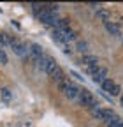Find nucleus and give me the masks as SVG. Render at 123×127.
Returning a JSON list of instances; mask_svg holds the SVG:
<instances>
[{"label":"nucleus","instance_id":"f257e3e1","mask_svg":"<svg viewBox=\"0 0 123 127\" xmlns=\"http://www.w3.org/2000/svg\"><path fill=\"white\" fill-rule=\"evenodd\" d=\"M78 101L81 106H88V108H91V106H95L97 104V99H95V95L91 94L88 88H79V95H78Z\"/></svg>","mask_w":123,"mask_h":127},{"label":"nucleus","instance_id":"f03ea898","mask_svg":"<svg viewBox=\"0 0 123 127\" xmlns=\"http://www.w3.org/2000/svg\"><path fill=\"white\" fill-rule=\"evenodd\" d=\"M60 90L67 99H78V95H79V87H76L69 79H65V81L60 85Z\"/></svg>","mask_w":123,"mask_h":127},{"label":"nucleus","instance_id":"7ed1b4c3","mask_svg":"<svg viewBox=\"0 0 123 127\" xmlns=\"http://www.w3.org/2000/svg\"><path fill=\"white\" fill-rule=\"evenodd\" d=\"M48 76L53 79V81H56L58 85H62V83H63L65 79H67V78H65V72L62 71V67L58 65V64H56L55 67H51V69L48 71Z\"/></svg>","mask_w":123,"mask_h":127},{"label":"nucleus","instance_id":"20e7f679","mask_svg":"<svg viewBox=\"0 0 123 127\" xmlns=\"http://www.w3.org/2000/svg\"><path fill=\"white\" fill-rule=\"evenodd\" d=\"M11 48H12V51L16 53L18 57H28V53H30V46L26 42H20L18 39L11 44Z\"/></svg>","mask_w":123,"mask_h":127},{"label":"nucleus","instance_id":"39448f33","mask_svg":"<svg viewBox=\"0 0 123 127\" xmlns=\"http://www.w3.org/2000/svg\"><path fill=\"white\" fill-rule=\"evenodd\" d=\"M56 65V60L53 58V57H48V55H44L39 62H37V67L41 69V71H44L46 74H48V71L51 69V67H55Z\"/></svg>","mask_w":123,"mask_h":127},{"label":"nucleus","instance_id":"423d86ee","mask_svg":"<svg viewBox=\"0 0 123 127\" xmlns=\"http://www.w3.org/2000/svg\"><path fill=\"white\" fill-rule=\"evenodd\" d=\"M44 57V51H42V48L39 44H30V53H28V58L30 60H34L35 64Z\"/></svg>","mask_w":123,"mask_h":127},{"label":"nucleus","instance_id":"0eeeda50","mask_svg":"<svg viewBox=\"0 0 123 127\" xmlns=\"http://www.w3.org/2000/svg\"><path fill=\"white\" fill-rule=\"evenodd\" d=\"M91 79H93V83L102 85L105 79H107V69H105V67H99L93 74H91Z\"/></svg>","mask_w":123,"mask_h":127},{"label":"nucleus","instance_id":"6e6552de","mask_svg":"<svg viewBox=\"0 0 123 127\" xmlns=\"http://www.w3.org/2000/svg\"><path fill=\"white\" fill-rule=\"evenodd\" d=\"M83 64H86V67H93V65H99V57L97 55H83Z\"/></svg>","mask_w":123,"mask_h":127},{"label":"nucleus","instance_id":"1a4fd4ad","mask_svg":"<svg viewBox=\"0 0 123 127\" xmlns=\"http://www.w3.org/2000/svg\"><path fill=\"white\" fill-rule=\"evenodd\" d=\"M104 25H105V30L109 32L111 35H121V30H120V27H118V25H114L113 21H105Z\"/></svg>","mask_w":123,"mask_h":127},{"label":"nucleus","instance_id":"9d476101","mask_svg":"<svg viewBox=\"0 0 123 127\" xmlns=\"http://www.w3.org/2000/svg\"><path fill=\"white\" fill-rule=\"evenodd\" d=\"M114 85H116V83L113 81V79H111V78H107V79H105V81H104L100 87H102V90H104V92L111 94V92H113V88H114Z\"/></svg>","mask_w":123,"mask_h":127},{"label":"nucleus","instance_id":"9b49d317","mask_svg":"<svg viewBox=\"0 0 123 127\" xmlns=\"http://www.w3.org/2000/svg\"><path fill=\"white\" fill-rule=\"evenodd\" d=\"M90 109H91V115H93L95 118H99V120H104V111H102V108H99V104L91 106Z\"/></svg>","mask_w":123,"mask_h":127},{"label":"nucleus","instance_id":"f8f14e48","mask_svg":"<svg viewBox=\"0 0 123 127\" xmlns=\"http://www.w3.org/2000/svg\"><path fill=\"white\" fill-rule=\"evenodd\" d=\"M105 124H107V127H123V120L120 117H113L109 122H105Z\"/></svg>","mask_w":123,"mask_h":127},{"label":"nucleus","instance_id":"ddd939ff","mask_svg":"<svg viewBox=\"0 0 123 127\" xmlns=\"http://www.w3.org/2000/svg\"><path fill=\"white\" fill-rule=\"evenodd\" d=\"M0 97H2V101L9 102V101L12 99V92H11L9 88H2V90H0Z\"/></svg>","mask_w":123,"mask_h":127},{"label":"nucleus","instance_id":"4468645a","mask_svg":"<svg viewBox=\"0 0 123 127\" xmlns=\"http://www.w3.org/2000/svg\"><path fill=\"white\" fill-rule=\"evenodd\" d=\"M102 111H104V122H109L113 117H116V115H114V111L109 109V108H102Z\"/></svg>","mask_w":123,"mask_h":127},{"label":"nucleus","instance_id":"2eb2a0df","mask_svg":"<svg viewBox=\"0 0 123 127\" xmlns=\"http://www.w3.org/2000/svg\"><path fill=\"white\" fill-rule=\"evenodd\" d=\"M97 16H99V18L105 23V21H109V12H107V11H104V9H99L97 11Z\"/></svg>","mask_w":123,"mask_h":127},{"label":"nucleus","instance_id":"dca6fc26","mask_svg":"<svg viewBox=\"0 0 123 127\" xmlns=\"http://www.w3.org/2000/svg\"><path fill=\"white\" fill-rule=\"evenodd\" d=\"M7 62H9L7 53H5L4 50H0V64H2V65H7Z\"/></svg>","mask_w":123,"mask_h":127},{"label":"nucleus","instance_id":"f3484780","mask_svg":"<svg viewBox=\"0 0 123 127\" xmlns=\"http://www.w3.org/2000/svg\"><path fill=\"white\" fill-rule=\"evenodd\" d=\"M86 48H88V44H86L84 41H79V42H78V50H79L81 53H84V55H86Z\"/></svg>","mask_w":123,"mask_h":127},{"label":"nucleus","instance_id":"a211bd4d","mask_svg":"<svg viewBox=\"0 0 123 127\" xmlns=\"http://www.w3.org/2000/svg\"><path fill=\"white\" fill-rule=\"evenodd\" d=\"M120 94H121V87L116 83V85H114V88H113V92H111V95H120Z\"/></svg>","mask_w":123,"mask_h":127},{"label":"nucleus","instance_id":"6ab92c4d","mask_svg":"<svg viewBox=\"0 0 123 127\" xmlns=\"http://www.w3.org/2000/svg\"><path fill=\"white\" fill-rule=\"evenodd\" d=\"M70 74H72V76H74L76 79H79V81H83V79H84L83 76H79V74H78V72H76V71H70Z\"/></svg>","mask_w":123,"mask_h":127},{"label":"nucleus","instance_id":"aec40b11","mask_svg":"<svg viewBox=\"0 0 123 127\" xmlns=\"http://www.w3.org/2000/svg\"><path fill=\"white\" fill-rule=\"evenodd\" d=\"M5 46V41H4V34H0V50H4Z\"/></svg>","mask_w":123,"mask_h":127},{"label":"nucleus","instance_id":"412c9836","mask_svg":"<svg viewBox=\"0 0 123 127\" xmlns=\"http://www.w3.org/2000/svg\"><path fill=\"white\" fill-rule=\"evenodd\" d=\"M120 104H121V108H123V95L120 97Z\"/></svg>","mask_w":123,"mask_h":127}]
</instances>
